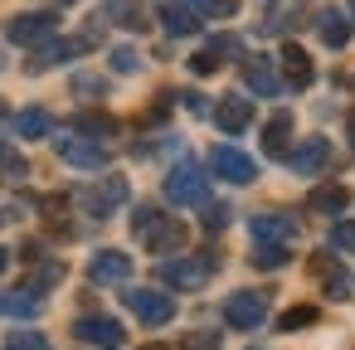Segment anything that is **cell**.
<instances>
[{"mask_svg":"<svg viewBox=\"0 0 355 350\" xmlns=\"http://www.w3.org/2000/svg\"><path fill=\"white\" fill-rule=\"evenodd\" d=\"M243 83L253 88V98H277V93H282V83H277L272 64H268V59H258V54L243 64Z\"/></svg>","mask_w":355,"mask_h":350,"instance_id":"cell-16","label":"cell"},{"mask_svg":"<svg viewBox=\"0 0 355 350\" xmlns=\"http://www.w3.org/2000/svg\"><path fill=\"white\" fill-rule=\"evenodd\" d=\"M185 6L200 20H229V15H239V0H185Z\"/></svg>","mask_w":355,"mask_h":350,"instance_id":"cell-25","label":"cell"},{"mask_svg":"<svg viewBox=\"0 0 355 350\" xmlns=\"http://www.w3.org/2000/svg\"><path fill=\"white\" fill-rule=\"evenodd\" d=\"M6 350H49V340L40 331H10L6 335Z\"/></svg>","mask_w":355,"mask_h":350,"instance_id":"cell-29","label":"cell"},{"mask_svg":"<svg viewBox=\"0 0 355 350\" xmlns=\"http://www.w3.org/2000/svg\"><path fill=\"white\" fill-rule=\"evenodd\" d=\"M88 49V40L83 35H73V40H54L49 35V44H40V54L30 59V73H44V69H59V64H69V59H78Z\"/></svg>","mask_w":355,"mask_h":350,"instance_id":"cell-11","label":"cell"},{"mask_svg":"<svg viewBox=\"0 0 355 350\" xmlns=\"http://www.w3.org/2000/svg\"><path fill=\"white\" fill-rule=\"evenodd\" d=\"M127 277H132V258H127L122 248H103V253H93V263H88V282L107 287V282H127Z\"/></svg>","mask_w":355,"mask_h":350,"instance_id":"cell-12","label":"cell"},{"mask_svg":"<svg viewBox=\"0 0 355 350\" xmlns=\"http://www.w3.org/2000/svg\"><path fill=\"white\" fill-rule=\"evenodd\" d=\"M6 263H10V253H6V248H0V272H6Z\"/></svg>","mask_w":355,"mask_h":350,"instance_id":"cell-38","label":"cell"},{"mask_svg":"<svg viewBox=\"0 0 355 350\" xmlns=\"http://www.w3.org/2000/svg\"><path fill=\"white\" fill-rule=\"evenodd\" d=\"M316 35H321L326 49H345V44H350V20H345L340 10H321V15H316Z\"/></svg>","mask_w":355,"mask_h":350,"instance_id":"cell-19","label":"cell"},{"mask_svg":"<svg viewBox=\"0 0 355 350\" xmlns=\"http://www.w3.org/2000/svg\"><path fill=\"white\" fill-rule=\"evenodd\" d=\"M122 301H127V311H132L137 321H146V326H166V321L175 316V297H171V292H156V287H127Z\"/></svg>","mask_w":355,"mask_h":350,"instance_id":"cell-4","label":"cell"},{"mask_svg":"<svg viewBox=\"0 0 355 350\" xmlns=\"http://www.w3.org/2000/svg\"><path fill=\"white\" fill-rule=\"evenodd\" d=\"M54 6H73V0H54Z\"/></svg>","mask_w":355,"mask_h":350,"instance_id":"cell-41","label":"cell"},{"mask_svg":"<svg viewBox=\"0 0 355 350\" xmlns=\"http://www.w3.org/2000/svg\"><path fill=\"white\" fill-rule=\"evenodd\" d=\"M161 20H166V30H171V35H180V40H185V35H195V30L205 25V20L185 6V0H161Z\"/></svg>","mask_w":355,"mask_h":350,"instance_id":"cell-18","label":"cell"},{"mask_svg":"<svg viewBox=\"0 0 355 350\" xmlns=\"http://www.w3.org/2000/svg\"><path fill=\"white\" fill-rule=\"evenodd\" d=\"M297 10H302V0H292V6H272L268 20H263V35H282V30H292V25H297Z\"/></svg>","mask_w":355,"mask_h":350,"instance_id":"cell-26","label":"cell"},{"mask_svg":"<svg viewBox=\"0 0 355 350\" xmlns=\"http://www.w3.org/2000/svg\"><path fill=\"white\" fill-rule=\"evenodd\" d=\"M229 214H234L229 204H209V209H205V229H224V224H229Z\"/></svg>","mask_w":355,"mask_h":350,"instance_id":"cell-36","label":"cell"},{"mask_svg":"<svg viewBox=\"0 0 355 350\" xmlns=\"http://www.w3.org/2000/svg\"><path fill=\"white\" fill-rule=\"evenodd\" d=\"M78 132H103V137H112V132H117V122H112V117L88 112V117H78Z\"/></svg>","mask_w":355,"mask_h":350,"instance_id":"cell-34","label":"cell"},{"mask_svg":"<svg viewBox=\"0 0 355 350\" xmlns=\"http://www.w3.org/2000/svg\"><path fill=\"white\" fill-rule=\"evenodd\" d=\"M205 190H209V175H205L195 161H180V166L166 175V200H175V204H200Z\"/></svg>","mask_w":355,"mask_h":350,"instance_id":"cell-6","label":"cell"},{"mask_svg":"<svg viewBox=\"0 0 355 350\" xmlns=\"http://www.w3.org/2000/svg\"><path fill=\"white\" fill-rule=\"evenodd\" d=\"M73 335L88 340V345H117V340H122V326H117L112 316H78Z\"/></svg>","mask_w":355,"mask_h":350,"instance_id":"cell-15","label":"cell"},{"mask_svg":"<svg viewBox=\"0 0 355 350\" xmlns=\"http://www.w3.org/2000/svg\"><path fill=\"white\" fill-rule=\"evenodd\" d=\"M292 253H287V243H258L253 248V268H282Z\"/></svg>","mask_w":355,"mask_h":350,"instance_id":"cell-27","label":"cell"},{"mask_svg":"<svg viewBox=\"0 0 355 350\" xmlns=\"http://www.w3.org/2000/svg\"><path fill=\"white\" fill-rule=\"evenodd\" d=\"M64 272H69V268H64L59 258H49V263H40V268H35L30 287H35V292H40V287H54V282H64Z\"/></svg>","mask_w":355,"mask_h":350,"instance_id":"cell-28","label":"cell"},{"mask_svg":"<svg viewBox=\"0 0 355 350\" xmlns=\"http://www.w3.org/2000/svg\"><path fill=\"white\" fill-rule=\"evenodd\" d=\"M127 195H132V190H127L122 175H103L98 185H83V190H78V204H83L93 219H107V214H117V209L127 204Z\"/></svg>","mask_w":355,"mask_h":350,"instance_id":"cell-3","label":"cell"},{"mask_svg":"<svg viewBox=\"0 0 355 350\" xmlns=\"http://www.w3.org/2000/svg\"><path fill=\"white\" fill-rule=\"evenodd\" d=\"M282 78H287L292 88H311V78H316V69H311V59H306V49H297V44H287V49H282Z\"/></svg>","mask_w":355,"mask_h":350,"instance_id":"cell-20","label":"cell"},{"mask_svg":"<svg viewBox=\"0 0 355 350\" xmlns=\"http://www.w3.org/2000/svg\"><path fill=\"white\" fill-rule=\"evenodd\" d=\"M54 30H59V20L49 10H30V15H10L6 20V40L10 44H44Z\"/></svg>","mask_w":355,"mask_h":350,"instance_id":"cell-8","label":"cell"},{"mask_svg":"<svg viewBox=\"0 0 355 350\" xmlns=\"http://www.w3.org/2000/svg\"><path fill=\"white\" fill-rule=\"evenodd\" d=\"M132 234L151 248V253H175V248H185V224L180 219H171V214H161V209H151V204H141L137 214H132Z\"/></svg>","mask_w":355,"mask_h":350,"instance_id":"cell-1","label":"cell"},{"mask_svg":"<svg viewBox=\"0 0 355 350\" xmlns=\"http://www.w3.org/2000/svg\"><path fill=\"white\" fill-rule=\"evenodd\" d=\"M185 345H190V350H219V331H200V335H190Z\"/></svg>","mask_w":355,"mask_h":350,"instance_id":"cell-37","label":"cell"},{"mask_svg":"<svg viewBox=\"0 0 355 350\" xmlns=\"http://www.w3.org/2000/svg\"><path fill=\"white\" fill-rule=\"evenodd\" d=\"M214 127L224 132V137H239V132H248L253 127V98H219L214 103Z\"/></svg>","mask_w":355,"mask_h":350,"instance_id":"cell-10","label":"cell"},{"mask_svg":"<svg viewBox=\"0 0 355 350\" xmlns=\"http://www.w3.org/2000/svg\"><path fill=\"white\" fill-rule=\"evenodd\" d=\"M141 350H166V345H141Z\"/></svg>","mask_w":355,"mask_h":350,"instance_id":"cell-40","label":"cell"},{"mask_svg":"<svg viewBox=\"0 0 355 350\" xmlns=\"http://www.w3.org/2000/svg\"><path fill=\"white\" fill-rule=\"evenodd\" d=\"M224 321L234 331H258L268 321V292H234L224 301Z\"/></svg>","mask_w":355,"mask_h":350,"instance_id":"cell-7","label":"cell"},{"mask_svg":"<svg viewBox=\"0 0 355 350\" xmlns=\"http://www.w3.org/2000/svg\"><path fill=\"white\" fill-rule=\"evenodd\" d=\"M209 170L219 180H229V185H253L258 180V161L248 151H239V146H214L209 151Z\"/></svg>","mask_w":355,"mask_h":350,"instance_id":"cell-5","label":"cell"},{"mask_svg":"<svg viewBox=\"0 0 355 350\" xmlns=\"http://www.w3.org/2000/svg\"><path fill=\"white\" fill-rule=\"evenodd\" d=\"M326 248L331 253H355V224H336L331 238H326Z\"/></svg>","mask_w":355,"mask_h":350,"instance_id":"cell-30","label":"cell"},{"mask_svg":"<svg viewBox=\"0 0 355 350\" xmlns=\"http://www.w3.org/2000/svg\"><path fill=\"white\" fill-rule=\"evenodd\" d=\"M54 132V117L44 112V107H25L20 117H15V137H25V141H44Z\"/></svg>","mask_w":355,"mask_h":350,"instance_id":"cell-22","label":"cell"},{"mask_svg":"<svg viewBox=\"0 0 355 350\" xmlns=\"http://www.w3.org/2000/svg\"><path fill=\"white\" fill-rule=\"evenodd\" d=\"M350 146H355V112H350Z\"/></svg>","mask_w":355,"mask_h":350,"instance_id":"cell-39","label":"cell"},{"mask_svg":"<svg viewBox=\"0 0 355 350\" xmlns=\"http://www.w3.org/2000/svg\"><path fill=\"white\" fill-rule=\"evenodd\" d=\"M214 268H219L214 253H205V258H166V263H156V277L166 287H175V292H200L214 277Z\"/></svg>","mask_w":355,"mask_h":350,"instance_id":"cell-2","label":"cell"},{"mask_svg":"<svg viewBox=\"0 0 355 350\" xmlns=\"http://www.w3.org/2000/svg\"><path fill=\"white\" fill-rule=\"evenodd\" d=\"M0 175H30L25 156H15V151H0Z\"/></svg>","mask_w":355,"mask_h":350,"instance_id":"cell-35","label":"cell"},{"mask_svg":"<svg viewBox=\"0 0 355 350\" xmlns=\"http://www.w3.org/2000/svg\"><path fill=\"white\" fill-rule=\"evenodd\" d=\"M107 15H112L117 25H127V30H146V10H141V0H112Z\"/></svg>","mask_w":355,"mask_h":350,"instance_id":"cell-24","label":"cell"},{"mask_svg":"<svg viewBox=\"0 0 355 350\" xmlns=\"http://www.w3.org/2000/svg\"><path fill=\"white\" fill-rule=\"evenodd\" d=\"M54 146H59V156H64L69 166H78V170H103V166H107V146H98V141H88V137H54Z\"/></svg>","mask_w":355,"mask_h":350,"instance_id":"cell-9","label":"cell"},{"mask_svg":"<svg viewBox=\"0 0 355 350\" xmlns=\"http://www.w3.org/2000/svg\"><path fill=\"white\" fill-rule=\"evenodd\" d=\"M306 204H311L316 214H340V209L350 204V190H345V185H316V190L306 195Z\"/></svg>","mask_w":355,"mask_h":350,"instance_id":"cell-23","label":"cell"},{"mask_svg":"<svg viewBox=\"0 0 355 350\" xmlns=\"http://www.w3.org/2000/svg\"><path fill=\"white\" fill-rule=\"evenodd\" d=\"M263 151L277 156V161L292 151V112H272V117H268V127H263Z\"/></svg>","mask_w":355,"mask_h":350,"instance_id":"cell-17","label":"cell"},{"mask_svg":"<svg viewBox=\"0 0 355 350\" xmlns=\"http://www.w3.org/2000/svg\"><path fill=\"white\" fill-rule=\"evenodd\" d=\"M219 64H224V59H219L214 49H200V54L190 59V73H195V78H209V73H214Z\"/></svg>","mask_w":355,"mask_h":350,"instance_id":"cell-32","label":"cell"},{"mask_svg":"<svg viewBox=\"0 0 355 350\" xmlns=\"http://www.w3.org/2000/svg\"><path fill=\"white\" fill-rule=\"evenodd\" d=\"M316 321V306H292V311H282V331H297V326H311Z\"/></svg>","mask_w":355,"mask_h":350,"instance_id":"cell-33","label":"cell"},{"mask_svg":"<svg viewBox=\"0 0 355 350\" xmlns=\"http://www.w3.org/2000/svg\"><path fill=\"white\" fill-rule=\"evenodd\" d=\"M137 69H141V54L127 49V44H117L112 49V73H137Z\"/></svg>","mask_w":355,"mask_h":350,"instance_id":"cell-31","label":"cell"},{"mask_svg":"<svg viewBox=\"0 0 355 350\" xmlns=\"http://www.w3.org/2000/svg\"><path fill=\"white\" fill-rule=\"evenodd\" d=\"M0 311L15 316V321L40 316V297H35V287H10V292H0Z\"/></svg>","mask_w":355,"mask_h":350,"instance_id":"cell-21","label":"cell"},{"mask_svg":"<svg viewBox=\"0 0 355 350\" xmlns=\"http://www.w3.org/2000/svg\"><path fill=\"white\" fill-rule=\"evenodd\" d=\"M350 10H355V0H350Z\"/></svg>","mask_w":355,"mask_h":350,"instance_id":"cell-42","label":"cell"},{"mask_svg":"<svg viewBox=\"0 0 355 350\" xmlns=\"http://www.w3.org/2000/svg\"><path fill=\"white\" fill-rule=\"evenodd\" d=\"M282 161L292 166V175H316V170L331 161V141H321V137H306V141H302V146H292Z\"/></svg>","mask_w":355,"mask_h":350,"instance_id":"cell-13","label":"cell"},{"mask_svg":"<svg viewBox=\"0 0 355 350\" xmlns=\"http://www.w3.org/2000/svg\"><path fill=\"white\" fill-rule=\"evenodd\" d=\"M248 234L258 243H292L297 238V219L292 214H253L248 219Z\"/></svg>","mask_w":355,"mask_h":350,"instance_id":"cell-14","label":"cell"}]
</instances>
